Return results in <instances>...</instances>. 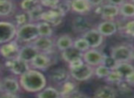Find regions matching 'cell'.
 I'll return each mask as SVG.
<instances>
[{
	"instance_id": "cell-1",
	"label": "cell",
	"mask_w": 134,
	"mask_h": 98,
	"mask_svg": "<svg viewBox=\"0 0 134 98\" xmlns=\"http://www.w3.org/2000/svg\"><path fill=\"white\" fill-rule=\"evenodd\" d=\"M21 88L30 92H39L46 87V78L37 70H29L19 78Z\"/></svg>"
},
{
	"instance_id": "cell-2",
	"label": "cell",
	"mask_w": 134,
	"mask_h": 98,
	"mask_svg": "<svg viewBox=\"0 0 134 98\" xmlns=\"http://www.w3.org/2000/svg\"><path fill=\"white\" fill-rule=\"evenodd\" d=\"M40 36L37 23H28L19 27L16 34V40L21 43H30L33 42Z\"/></svg>"
},
{
	"instance_id": "cell-3",
	"label": "cell",
	"mask_w": 134,
	"mask_h": 98,
	"mask_svg": "<svg viewBox=\"0 0 134 98\" xmlns=\"http://www.w3.org/2000/svg\"><path fill=\"white\" fill-rule=\"evenodd\" d=\"M114 59L118 62H130L134 57V49L130 45H119L112 47L111 54Z\"/></svg>"
},
{
	"instance_id": "cell-4",
	"label": "cell",
	"mask_w": 134,
	"mask_h": 98,
	"mask_svg": "<svg viewBox=\"0 0 134 98\" xmlns=\"http://www.w3.org/2000/svg\"><path fill=\"white\" fill-rule=\"evenodd\" d=\"M18 27L8 21H0V45L13 41L16 38Z\"/></svg>"
},
{
	"instance_id": "cell-5",
	"label": "cell",
	"mask_w": 134,
	"mask_h": 98,
	"mask_svg": "<svg viewBox=\"0 0 134 98\" xmlns=\"http://www.w3.org/2000/svg\"><path fill=\"white\" fill-rule=\"evenodd\" d=\"M95 74V70L93 67L89 66L86 63H84L76 68L70 70V75L74 80L78 81H85L89 80Z\"/></svg>"
},
{
	"instance_id": "cell-6",
	"label": "cell",
	"mask_w": 134,
	"mask_h": 98,
	"mask_svg": "<svg viewBox=\"0 0 134 98\" xmlns=\"http://www.w3.org/2000/svg\"><path fill=\"white\" fill-rule=\"evenodd\" d=\"M105 57L106 55H104L102 52L94 48H90L87 51L83 53V59H84L85 63L91 67H97L103 64Z\"/></svg>"
},
{
	"instance_id": "cell-7",
	"label": "cell",
	"mask_w": 134,
	"mask_h": 98,
	"mask_svg": "<svg viewBox=\"0 0 134 98\" xmlns=\"http://www.w3.org/2000/svg\"><path fill=\"white\" fill-rule=\"evenodd\" d=\"M5 66H6V68H8L13 74L19 75V76L23 75L25 72H27L30 70L29 63L21 60L19 57H18V58H14V59H7L6 63H5Z\"/></svg>"
},
{
	"instance_id": "cell-8",
	"label": "cell",
	"mask_w": 134,
	"mask_h": 98,
	"mask_svg": "<svg viewBox=\"0 0 134 98\" xmlns=\"http://www.w3.org/2000/svg\"><path fill=\"white\" fill-rule=\"evenodd\" d=\"M19 51H20V47L19 46L16 41L8 42L0 46V55L7 59L18 58Z\"/></svg>"
},
{
	"instance_id": "cell-9",
	"label": "cell",
	"mask_w": 134,
	"mask_h": 98,
	"mask_svg": "<svg viewBox=\"0 0 134 98\" xmlns=\"http://www.w3.org/2000/svg\"><path fill=\"white\" fill-rule=\"evenodd\" d=\"M83 37L86 40L90 48H97L103 43L104 36L97 31V29H90L83 34Z\"/></svg>"
},
{
	"instance_id": "cell-10",
	"label": "cell",
	"mask_w": 134,
	"mask_h": 98,
	"mask_svg": "<svg viewBox=\"0 0 134 98\" xmlns=\"http://www.w3.org/2000/svg\"><path fill=\"white\" fill-rule=\"evenodd\" d=\"M63 16L64 15H63L56 8H50L49 10H46V11L43 12L41 19L42 21H45V22H48L49 24H51L53 27L58 26L63 21Z\"/></svg>"
},
{
	"instance_id": "cell-11",
	"label": "cell",
	"mask_w": 134,
	"mask_h": 98,
	"mask_svg": "<svg viewBox=\"0 0 134 98\" xmlns=\"http://www.w3.org/2000/svg\"><path fill=\"white\" fill-rule=\"evenodd\" d=\"M32 45L38 49L40 53L48 54L53 48V40L51 37L39 36L35 41L32 42Z\"/></svg>"
},
{
	"instance_id": "cell-12",
	"label": "cell",
	"mask_w": 134,
	"mask_h": 98,
	"mask_svg": "<svg viewBox=\"0 0 134 98\" xmlns=\"http://www.w3.org/2000/svg\"><path fill=\"white\" fill-rule=\"evenodd\" d=\"M40 52L33 45H27L20 48L19 58L27 63H31V61L38 56Z\"/></svg>"
},
{
	"instance_id": "cell-13",
	"label": "cell",
	"mask_w": 134,
	"mask_h": 98,
	"mask_svg": "<svg viewBox=\"0 0 134 98\" xmlns=\"http://www.w3.org/2000/svg\"><path fill=\"white\" fill-rule=\"evenodd\" d=\"M31 66L35 70H47L52 65L51 57L45 53H39L38 56L31 61Z\"/></svg>"
},
{
	"instance_id": "cell-14",
	"label": "cell",
	"mask_w": 134,
	"mask_h": 98,
	"mask_svg": "<svg viewBox=\"0 0 134 98\" xmlns=\"http://www.w3.org/2000/svg\"><path fill=\"white\" fill-rule=\"evenodd\" d=\"M70 73L67 71L65 68H58L52 70L50 73V78L52 81H53L56 84L63 85L64 82H66L68 80H70Z\"/></svg>"
},
{
	"instance_id": "cell-15",
	"label": "cell",
	"mask_w": 134,
	"mask_h": 98,
	"mask_svg": "<svg viewBox=\"0 0 134 98\" xmlns=\"http://www.w3.org/2000/svg\"><path fill=\"white\" fill-rule=\"evenodd\" d=\"M99 14L106 21H112L119 15V7L114 6V5L111 4L102 5L100 7Z\"/></svg>"
},
{
	"instance_id": "cell-16",
	"label": "cell",
	"mask_w": 134,
	"mask_h": 98,
	"mask_svg": "<svg viewBox=\"0 0 134 98\" xmlns=\"http://www.w3.org/2000/svg\"><path fill=\"white\" fill-rule=\"evenodd\" d=\"M97 31L103 36H112L118 32V25L113 21H104L98 24Z\"/></svg>"
},
{
	"instance_id": "cell-17",
	"label": "cell",
	"mask_w": 134,
	"mask_h": 98,
	"mask_svg": "<svg viewBox=\"0 0 134 98\" xmlns=\"http://www.w3.org/2000/svg\"><path fill=\"white\" fill-rule=\"evenodd\" d=\"M2 83V90L5 92L9 94H17L20 88V83L16 79L12 77H6L1 81Z\"/></svg>"
},
{
	"instance_id": "cell-18",
	"label": "cell",
	"mask_w": 134,
	"mask_h": 98,
	"mask_svg": "<svg viewBox=\"0 0 134 98\" xmlns=\"http://www.w3.org/2000/svg\"><path fill=\"white\" fill-rule=\"evenodd\" d=\"M92 6L88 2V0H72L71 10L78 14L87 13L91 10Z\"/></svg>"
},
{
	"instance_id": "cell-19",
	"label": "cell",
	"mask_w": 134,
	"mask_h": 98,
	"mask_svg": "<svg viewBox=\"0 0 134 98\" xmlns=\"http://www.w3.org/2000/svg\"><path fill=\"white\" fill-rule=\"evenodd\" d=\"M94 98H117V91L109 85L100 86L96 90Z\"/></svg>"
},
{
	"instance_id": "cell-20",
	"label": "cell",
	"mask_w": 134,
	"mask_h": 98,
	"mask_svg": "<svg viewBox=\"0 0 134 98\" xmlns=\"http://www.w3.org/2000/svg\"><path fill=\"white\" fill-rule=\"evenodd\" d=\"M72 26L75 32H86L90 30V22L87 19H86L83 16H78L75 18V19L72 22Z\"/></svg>"
},
{
	"instance_id": "cell-21",
	"label": "cell",
	"mask_w": 134,
	"mask_h": 98,
	"mask_svg": "<svg viewBox=\"0 0 134 98\" xmlns=\"http://www.w3.org/2000/svg\"><path fill=\"white\" fill-rule=\"evenodd\" d=\"M62 57H63V59L65 62L69 64V63H71L72 61L75 60V59L83 58V53L78 51L76 48H75L73 46L71 48H68L62 52Z\"/></svg>"
},
{
	"instance_id": "cell-22",
	"label": "cell",
	"mask_w": 134,
	"mask_h": 98,
	"mask_svg": "<svg viewBox=\"0 0 134 98\" xmlns=\"http://www.w3.org/2000/svg\"><path fill=\"white\" fill-rule=\"evenodd\" d=\"M56 46L60 51L63 52L68 48H71L74 46V40L68 34H63L60 36L56 41Z\"/></svg>"
},
{
	"instance_id": "cell-23",
	"label": "cell",
	"mask_w": 134,
	"mask_h": 98,
	"mask_svg": "<svg viewBox=\"0 0 134 98\" xmlns=\"http://www.w3.org/2000/svg\"><path fill=\"white\" fill-rule=\"evenodd\" d=\"M76 91V84L74 81L68 80L66 82L62 85V90L60 91L61 98H70Z\"/></svg>"
},
{
	"instance_id": "cell-24",
	"label": "cell",
	"mask_w": 134,
	"mask_h": 98,
	"mask_svg": "<svg viewBox=\"0 0 134 98\" xmlns=\"http://www.w3.org/2000/svg\"><path fill=\"white\" fill-rule=\"evenodd\" d=\"M37 98H61V92L54 87H45L38 92Z\"/></svg>"
},
{
	"instance_id": "cell-25",
	"label": "cell",
	"mask_w": 134,
	"mask_h": 98,
	"mask_svg": "<svg viewBox=\"0 0 134 98\" xmlns=\"http://www.w3.org/2000/svg\"><path fill=\"white\" fill-rule=\"evenodd\" d=\"M114 70L119 72L125 79L134 71V67L131 64H130V62H119Z\"/></svg>"
},
{
	"instance_id": "cell-26",
	"label": "cell",
	"mask_w": 134,
	"mask_h": 98,
	"mask_svg": "<svg viewBox=\"0 0 134 98\" xmlns=\"http://www.w3.org/2000/svg\"><path fill=\"white\" fill-rule=\"evenodd\" d=\"M119 14L124 18H134V4L132 2H125L119 7Z\"/></svg>"
},
{
	"instance_id": "cell-27",
	"label": "cell",
	"mask_w": 134,
	"mask_h": 98,
	"mask_svg": "<svg viewBox=\"0 0 134 98\" xmlns=\"http://www.w3.org/2000/svg\"><path fill=\"white\" fill-rule=\"evenodd\" d=\"M38 30H39L40 36H43V37H51L52 35V26L49 24L48 22L45 21H40L37 23Z\"/></svg>"
},
{
	"instance_id": "cell-28",
	"label": "cell",
	"mask_w": 134,
	"mask_h": 98,
	"mask_svg": "<svg viewBox=\"0 0 134 98\" xmlns=\"http://www.w3.org/2000/svg\"><path fill=\"white\" fill-rule=\"evenodd\" d=\"M40 6H41L40 0H22L20 3V8H22V10L28 13L33 11Z\"/></svg>"
},
{
	"instance_id": "cell-29",
	"label": "cell",
	"mask_w": 134,
	"mask_h": 98,
	"mask_svg": "<svg viewBox=\"0 0 134 98\" xmlns=\"http://www.w3.org/2000/svg\"><path fill=\"white\" fill-rule=\"evenodd\" d=\"M30 14L28 12H21V13L18 14L15 17V25L19 28L21 27L23 25H26L28 23H30Z\"/></svg>"
},
{
	"instance_id": "cell-30",
	"label": "cell",
	"mask_w": 134,
	"mask_h": 98,
	"mask_svg": "<svg viewBox=\"0 0 134 98\" xmlns=\"http://www.w3.org/2000/svg\"><path fill=\"white\" fill-rule=\"evenodd\" d=\"M74 47L76 48L78 51L82 52V53H85L86 51H87L88 49H90L89 45L83 36L80 38H77L74 41Z\"/></svg>"
},
{
	"instance_id": "cell-31",
	"label": "cell",
	"mask_w": 134,
	"mask_h": 98,
	"mask_svg": "<svg viewBox=\"0 0 134 98\" xmlns=\"http://www.w3.org/2000/svg\"><path fill=\"white\" fill-rule=\"evenodd\" d=\"M106 81L111 84H119L124 81V78L116 70H111L108 76L106 78Z\"/></svg>"
},
{
	"instance_id": "cell-32",
	"label": "cell",
	"mask_w": 134,
	"mask_h": 98,
	"mask_svg": "<svg viewBox=\"0 0 134 98\" xmlns=\"http://www.w3.org/2000/svg\"><path fill=\"white\" fill-rule=\"evenodd\" d=\"M13 4L11 1H5V2L0 4V16L1 17H5V16H8L9 14L12 13L13 11Z\"/></svg>"
},
{
	"instance_id": "cell-33",
	"label": "cell",
	"mask_w": 134,
	"mask_h": 98,
	"mask_svg": "<svg viewBox=\"0 0 134 98\" xmlns=\"http://www.w3.org/2000/svg\"><path fill=\"white\" fill-rule=\"evenodd\" d=\"M111 70L106 67L105 65L101 64L99 66L96 67L95 68V75L97 76V78H105L106 79L107 77L108 76V74L110 73Z\"/></svg>"
},
{
	"instance_id": "cell-34",
	"label": "cell",
	"mask_w": 134,
	"mask_h": 98,
	"mask_svg": "<svg viewBox=\"0 0 134 98\" xmlns=\"http://www.w3.org/2000/svg\"><path fill=\"white\" fill-rule=\"evenodd\" d=\"M71 1H69V0H60L59 4L57 5L55 8L59 10L63 15H65L69 10H71Z\"/></svg>"
},
{
	"instance_id": "cell-35",
	"label": "cell",
	"mask_w": 134,
	"mask_h": 98,
	"mask_svg": "<svg viewBox=\"0 0 134 98\" xmlns=\"http://www.w3.org/2000/svg\"><path fill=\"white\" fill-rule=\"evenodd\" d=\"M44 12L43 10V7L40 6L39 8H37L36 9H34L33 11L30 12V21H39V19H41V15Z\"/></svg>"
},
{
	"instance_id": "cell-36",
	"label": "cell",
	"mask_w": 134,
	"mask_h": 98,
	"mask_svg": "<svg viewBox=\"0 0 134 98\" xmlns=\"http://www.w3.org/2000/svg\"><path fill=\"white\" fill-rule=\"evenodd\" d=\"M118 64H119V62H118L116 59H114L111 56H110V57H108V56H106V57H105L103 65H105L106 67H108L109 70H114L116 68V67L118 66Z\"/></svg>"
},
{
	"instance_id": "cell-37",
	"label": "cell",
	"mask_w": 134,
	"mask_h": 98,
	"mask_svg": "<svg viewBox=\"0 0 134 98\" xmlns=\"http://www.w3.org/2000/svg\"><path fill=\"white\" fill-rule=\"evenodd\" d=\"M59 2L60 0H40L41 7H48L50 8H55Z\"/></svg>"
},
{
	"instance_id": "cell-38",
	"label": "cell",
	"mask_w": 134,
	"mask_h": 98,
	"mask_svg": "<svg viewBox=\"0 0 134 98\" xmlns=\"http://www.w3.org/2000/svg\"><path fill=\"white\" fill-rule=\"evenodd\" d=\"M124 31L128 35L134 37V19L128 21V22L125 24Z\"/></svg>"
},
{
	"instance_id": "cell-39",
	"label": "cell",
	"mask_w": 134,
	"mask_h": 98,
	"mask_svg": "<svg viewBox=\"0 0 134 98\" xmlns=\"http://www.w3.org/2000/svg\"><path fill=\"white\" fill-rule=\"evenodd\" d=\"M85 63L84 59L83 58H78L75 59V60L72 61L71 63H69V68L70 70H73V68H76L78 67H80L81 65H83Z\"/></svg>"
},
{
	"instance_id": "cell-40",
	"label": "cell",
	"mask_w": 134,
	"mask_h": 98,
	"mask_svg": "<svg viewBox=\"0 0 134 98\" xmlns=\"http://www.w3.org/2000/svg\"><path fill=\"white\" fill-rule=\"evenodd\" d=\"M124 81L130 86H134V71L124 79Z\"/></svg>"
},
{
	"instance_id": "cell-41",
	"label": "cell",
	"mask_w": 134,
	"mask_h": 98,
	"mask_svg": "<svg viewBox=\"0 0 134 98\" xmlns=\"http://www.w3.org/2000/svg\"><path fill=\"white\" fill-rule=\"evenodd\" d=\"M0 98H19L17 95V94H9V92H3L0 94Z\"/></svg>"
},
{
	"instance_id": "cell-42",
	"label": "cell",
	"mask_w": 134,
	"mask_h": 98,
	"mask_svg": "<svg viewBox=\"0 0 134 98\" xmlns=\"http://www.w3.org/2000/svg\"><path fill=\"white\" fill-rule=\"evenodd\" d=\"M88 2L90 3L92 7H100L102 6L103 2H104V0H88Z\"/></svg>"
},
{
	"instance_id": "cell-43",
	"label": "cell",
	"mask_w": 134,
	"mask_h": 98,
	"mask_svg": "<svg viewBox=\"0 0 134 98\" xmlns=\"http://www.w3.org/2000/svg\"><path fill=\"white\" fill-rule=\"evenodd\" d=\"M108 4L114 5V6L120 7L123 3L126 2V0H108Z\"/></svg>"
},
{
	"instance_id": "cell-44",
	"label": "cell",
	"mask_w": 134,
	"mask_h": 98,
	"mask_svg": "<svg viewBox=\"0 0 134 98\" xmlns=\"http://www.w3.org/2000/svg\"><path fill=\"white\" fill-rule=\"evenodd\" d=\"M0 92H3V90H2V83H1V81H0Z\"/></svg>"
},
{
	"instance_id": "cell-45",
	"label": "cell",
	"mask_w": 134,
	"mask_h": 98,
	"mask_svg": "<svg viewBox=\"0 0 134 98\" xmlns=\"http://www.w3.org/2000/svg\"><path fill=\"white\" fill-rule=\"evenodd\" d=\"M5 1H7V0H0V4H1V3H3V2H5Z\"/></svg>"
},
{
	"instance_id": "cell-46",
	"label": "cell",
	"mask_w": 134,
	"mask_h": 98,
	"mask_svg": "<svg viewBox=\"0 0 134 98\" xmlns=\"http://www.w3.org/2000/svg\"><path fill=\"white\" fill-rule=\"evenodd\" d=\"M82 98H90V97H87V96H86V95H84V96H83Z\"/></svg>"
},
{
	"instance_id": "cell-47",
	"label": "cell",
	"mask_w": 134,
	"mask_h": 98,
	"mask_svg": "<svg viewBox=\"0 0 134 98\" xmlns=\"http://www.w3.org/2000/svg\"><path fill=\"white\" fill-rule=\"evenodd\" d=\"M131 2H132V3H133V4H134V0H131Z\"/></svg>"
},
{
	"instance_id": "cell-48",
	"label": "cell",
	"mask_w": 134,
	"mask_h": 98,
	"mask_svg": "<svg viewBox=\"0 0 134 98\" xmlns=\"http://www.w3.org/2000/svg\"><path fill=\"white\" fill-rule=\"evenodd\" d=\"M8 1H10V0H8Z\"/></svg>"
}]
</instances>
